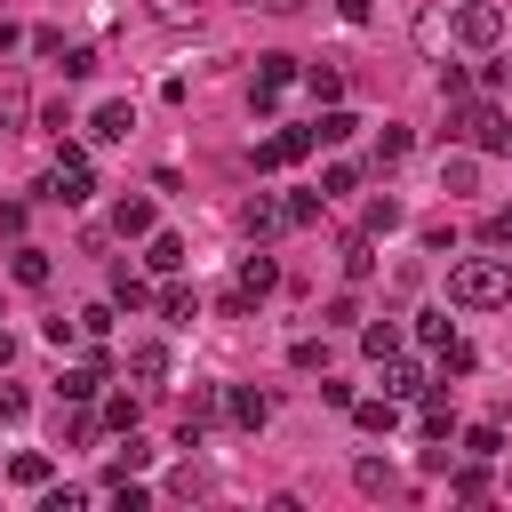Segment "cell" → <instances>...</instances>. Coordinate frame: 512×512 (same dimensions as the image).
I'll list each match as a JSON object with an SVG mask.
<instances>
[{"label":"cell","mask_w":512,"mask_h":512,"mask_svg":"<svg viewBox=\"0 0 512 512\" xmlns=\"http://www.w3.org/2000/svg\"><path fill=\"white\" fill-rule=\"evenodd\" d=\"M144 264H152V272H184V240H176V232H152Z\"/></svg>","instance_id":"obj_21"},{"label":"cell","mask_w":512,"mask_h":512,"mask_svg":"<svg viewBox=\"0 0 512 512\" xmlns=\"http://www.w3.org/2000/svg\"><path fill=\"white\" fill-rule=\"evenodd\" d=\"M32 120V88H24V72H0V128H24Z\"/></svg>","instance_id":"obj_13"},{"label":"cell","mask_w":512,"mask_h":512,"mask_svg":"<svg viewBox=\"0 0 512 512\" xmlns=\"http://www.w3.org/2000/svg\"><path fill=\"white\" fill-rule=\"evenodd\" d=\"M128 128H136V104H120V96H104V104L88 112V136H96V144H120Z\"/></svg>","instance_id":"obj_9"},{"label":"cell","mask_w":512,"mask_h":512,"mask_svg":"<svg viewBox=\"0 0 512 512\" xmlns=\"http://www.w3.org/2000/svg\"><path fill=\"white\" fill-rule=\"evenodd\" d=\"M152 464V440H136V432H120V456H112V472H104V488H120L128 472H144Z\"/></svg>","instance_id":"obj_15"},{"label":"cell","mask_w":512,"mask_h":512,"mask_svg":"<svg viewBox=\"0 0 512 512\" xmlns=\"http://www.w3.org/2000/svg\"><path fill=\"white\" fill-rule=\"evenodd\" d=\"M8 360H16V336H8V328H0V368H8Z\"/></svg>","instance_id":"obj_41"},{"label":"cell","mask_w":512,"mask_h":512,"mask_svg":"<svg viewBox=\"0 0 512 512\" xmlns=\"http://www.w3.org/2000/svg\"><path fill=\"white\" fill-rule=\"evenodd\" d=\"M168 496H208V472H200V464H176V472H168Z\"/></svg>","instance_id":"obj_33"},{"label":"cell","mask_w":512,"mask_h":512,"mask_svg":"<svg viewBox=\"0 0 512 512\" xmlns=\"http://www.w3.org/2000/svg\"><path fill=\"white\" fill-rule=\"evenodd\" d=\"M352 128H360V120H352V112H344V104H328V112H320V120H312V136H320V144H344V136H352Z\"/></svg>","instance_id":"obj_26"},{"label":"cell","mask_w":512,"mask_h":512,"mask_svg":"<svg viewBox=\"0 0 512 512\" xmlns=\"http://www.w3.org/2000/svg\"><path fill=\"white\" fill-rule=\"evenodd\" d=\"M280 208H288V224H312V216H320V200H312V192H288Z\"/></svg>","instance_id":"obj_38"},{"label":"cell","mask_w":512,"mask_h":512,"mask_svg":"<svg viewBox=\"0 0 512 512\" xmlns=\"http://www.w3.org/2000/svg\"><path fill=\"white\" fill-rule=\"evenodd\" d=\"M40 336H48V344H56V352H72V344H80V312H72V320H64V312H56V320H48V328H40Z\"/></svg>","instance_id":"obj_36"},{"label":"cell","mask_w":512,"mask_h":512,"mask_svg":"<svg viewBox=\"0 0 512 512\" xmlns=\"http://www.w3.org/2000/svg\"><path fill=\"white\" fill-rule=\"evenodd\" d=\"M352 424H360V432H392V424H400V400H392V392H376V400H352Z\"/></svg>","instance_id":"obj_14"},{"label":"cell","mask_w":512,"mask_h":512,"mask_svg":"<svg viewBox=\"0 0 512 512\" xmlns=\"http://www.w3.org/2000/svg\"><path fill=\"white\" fill-rule=\"evenodd\" d=\"M440 192H480V160H472V152L440 160Z\"/></svg>","instance_id":"obj_17"},{"label":"cell","mask_w":512,"mask_h":512,"mask_svg":"<svg viewBox=\"0 0 512 512\" xmlns=\"http://www.w3.org/2000/svg\"><path fill=\"white\" fill-rule=\"evenodd\" d=\"M96 192V168H88V144H64L56 152V168L40 176V200H56V208H80Z\"/></svg>","instance_id":"obj_2"},{"label":"cell","mask_w":512,"mask_h":512,"mask_svg":"<svg viewBox=\"0 0 512 512\" xmlns=\"http://www.w3.org/2000/svg\"><path fill=\"white\" fill-rule=\"evenodd\" d=\"M136 416H144L136 392H112V400H104V424H112V432H136Z\"/></svg>","instance_id":"obj_28"},{"label":"cell","mask_w":512,"mask_h":512,"mask_svg":"<svg viewBox=\"0 0 512 512\" xmlns=\"http://www.w3.org/2000/svg\"><path fill=\"white\" fill-rule=\"evenodd\" d=\"M360 232H368V240H384V232H400V200H368V216H360Z\"/></svg>","instance_id":"obj_27"},{"label":"cell","mask_w":512,"mask_h":512,"mask_svg":"<svg viewBox=\"0 0 512 512\" xmlns=\"http://www.w3.org/2000/svg\"><path fill=\"white\" fill-rule=\"evenodd\" d=\"M192 312H200L192 288H160V320H192Z\"/></svg>","instance_id":"obj_30"},{"label":"cell","mask_w":512,"mask_h":512,"mask_svg":"<svg viewBox=\"0 0 512 512\" xmlns=\"http://www.w3.org/2000/svg\"><path fill=\"white\" fill-rule=\"evenodd\" d=\"M80 504H88V488H48L40 496V512H80Z\"/></svg>","instance_id":"obj_37"},{"label":"cell","mask_w":512,"mask_h":512,"mask_svg":"<svg viewBox=\"0 0 512 512\" xmlns=\"http://www.w3.org/2000/svg\"><path fill=\"white\" fill-rule=\"evenodd\" d=\"M400 336H408L400 320H376V328H360V352H368V360H392V352H400Z\"/></svg>","instance_id":"obj_19"},{"label":"cell","mask_w":512,"mask_h":512,"mask_svg":"<svg viewBox=\"0 0 512 512\" xmlns=\"http://www.w3.org/2000/svg\"><path fill=\"white\" fill-rule=\"evenodd\" d=\"M304 88H312V104H336V96H344V72H336V64H312Z\"/></svg>","instance_id":"obj_25"},{"label":"cell","mask_w":512,"mask_h":512,"mask_svg":"<svg viewBox=\"0 0 512 512\" xmlns=\"http://www.w3.org/2000/svg\"><path fill=\"white\" fill-rule=\"evenodd\" d=\"M312 144H320V136H312V120H304V128H280V136H264V144H256V168H288V160H304Z\"/></svg>","instance_id":"obj_6"},{"label":"cell","mask_w":512,"mask_h":512,"mask_svg":"<svg viewBox=\"0 0 512 512\" xmlns=\"http://www.w3.org/2000/svg\"><path fill=\"white\" fill-rule=\"evenodd\" d=\"M16 288H48V248H16Z\"/></svg>","instance_id":"obj_23"},{"label":"cell","mask_w":512,"mask_h":512,"mask_svg":"<svg viewBox=\"0 0 512 512\" xmlns=\"http://www.w3.org/2000/svg\"><path fill=\"white\" fill-rule=\"evenodd\" d=\"M240 224H248V240H264V232H280V224H288V208H280V200H264V192H256V200H248V208H240Z\"/></svg>","instance_id":"obj_16"},{"label":"cell","mask_w":512,"mask_h":512,"mask_svg":"<svg viewBox=\"0 0 512 512\" xmlns=\"http://www.w3.org/2000/svg\"><path fill=\"white\" fill-rule=\"evenodd\" d=\"M24 408H32V392H24V384H0V424H8V416H24Z\"/></svg>","instance_id":"obj_40"},{"label":"cell","mask_w":512,"mask_h":512,"mask_svg":"<svg viewBox=\"0 0 512 512\" xmlns=\"http://www.w3.org/2000/svg\"><path fill=\"white\" fill-rule=\"evenodd\" d=\"M128 384L136 392H160L168 384V344H128Z\"/></svg>","instance_id":"obj_8"},{"label":"cell","mask_w":512,"mask_h":512,"mask_svg":"<svg viewBox=\"0 0 512 512\" xmlns=\"http://www.w3.org/2000/svg\"><path fill=\"white\" fill-rule=\"evenodd\" d=\"M112 232H120V240H152V200H144V192H128V200L112 208Z\"/></svg>","instance_id":"obj_11"},{"label":"cell","mask_w":512,"mask_h":512,"mask_svg":"<svg viewBox=\"0 0 512 512\" xmlns=\"http://www.w3.org/2000/svg\"><path fill=\"white\" fill-rule=\"evenodd\" d=\"M368 272H376V240L352 232V240H344V280H368Z\"/></svg>","instance_id":"obj_22"},{"label":"cell","mask_w":512,"mask_h":512,"mask_svg":"<svg viewBox=\"0 0 512 512\" xmlns=\"http://www.w3.org/2000/svg\"><path fill=\"white\" fill-rule=\"evenodd\" d=\"M448 496H464V504H472V496H488V472H480V456H472V464L448 480Z\"/></svg>","instance_id":"obj_34"},{"label":"cell","mask_w":512,"mask_h":512,"mask_svg":"<svg viewBox=\"0 0 512 512\" xmlns=\"http://www.w3.org/2000/svg\"><path fill=\"white\" fill-rule=\"evenodd\" d=\"M288 368H328V344H320V336H296V344H288Z\"/></svg>","instance_id":"obj_31"},{"label":"cell","mask_w":512,"mask_h":512,"mask_svg":"<svg viewBox=\"0 0 512 512\" xmlns=\"http://www.w3.org/2000/svg\"><path fill=\"white\" fill-rule=\"evenodd\" d=\"M8 48H16V24H8V16H0V56H8Z\"/></svg>","instance_id":"obj_42"},{"label":"cell","mask_w":512,"mask_h":512,"mask_svg":"<svg viewBox=\"0 0 512 512\" xmlns=\"http://www.w3.org/2000/svg\"><path fill=\"white\" fill-rule=\"evenodd\" d=\"M280 288V264L256 248V256H240V280H232V296H224V320H248V304L256 296H272Z\"/></svg>","instance_id":"obj_4"},{"label":"cell","mask_w":512,"mask_h":512,"mask_svg":"<svg viewBox=\"0 0 512 512\" xmlns=\"http://www.w3.org/2000/svg\"><path fill=\"white\" fill-rule=\"evenodd\" d=\"M448 136H464V144H480V152H512L504 104H456V112H448Z\"/></svg>","instance_id":"obj_3"},{"label":"cell","mask_w":512,"mask_h":512,"mask_svg":"<svg viewBox=\"0 0 512 512\" xmlns=\"http://www.w3.org/2000/svg\"><path fill=\"white\" fill-rule=\"evenodd\" d=\"M496 448H504V432H496V424H472V432H464V456H480V464H488Z\"/></svg>","instance_id":"obj_32"},{"label":"cell","mask_w":512,"mask_h":512,"mask_svg":"<svg viewBox=\"0 0 512 512\" xmlns=\"http://www.w3.org/2000/svg\"><path fill=\"white\" fill-rule=\"evenodd\" d=\"M296 80V56H256V88H248V104L256 112H272V96Z\"/></svg>","instance_id":"obj_7"},{"label":"cell","mask_w":512,"mask_h":512,"mask_svg":"<svg viewBox=\"0 0 512 512\" xmlns=\"http://www.w3.org/2000/svg\"><path fill=\"white\" fill-rule=\"evenodd\" d=\"M224 416H232L240 432H264V416H272V400H264V392H248V384H232V392H224Z\"/></svg>","instance_id":"obj_10"},{"label":"cell","mask_w":512,"mask_h":512,"mask_svg":"<svg viewBox=\"0 0 512 512\" xmlns=\"http://www.w3.org/2000/svg\"><path fill=\"white\" fill-rule=\"evenodd\" d=\"M512 296V264L504 256H464V264H448V304L456 312H496Z\"/></svg>","instance_id":"obj_1"},{"label":"cell","mask_w":512,"mask_h":512,"mask_svg":"<svg viewBox=\"0 0 512 512\" xmlns=\"http://www.w3.org/2000/svg\"><path fill=\"white\" fill-rule=\"evenodd\" d=\"M408 336H416L424 352H440V344H456V320H448V312H416V328H408Z\"/></svg>","instance_id":"obj_18"},{"label":"cell","mask_w":512,"mask_h":512,"mask_svg":"<svg viewBox=\"0 0 512 512\" xmlns=\"http://www.w3.org/2000/svg\"><path fill=\"white\" fill-rule=\"evenodd\" d=\"M392 160H408V128H384L376 136V168H392Z\"/></svg>","instance_id":"obj_35"},{"label":"cell","mask_w":512,"mask_h":512,"mask_svg":"<svg viewBox=\"0 0 512 512\" xmlns=\"http://www.w3.org/2000/svg\"><path fill=\"white\" fill-rule=\"evenodd\" d=\"M112 304H128V312H144V304H152V288H144V280H136L128 264H112Z\"/></svg>","instance_id":"obj_24"},{"label":"cell","mask_w":512,"mask_h":512,"mask_svg":"<svg viewBox=\"0 0 512 512\" xmlns=\"http://www.w3.org/2000/svg\"><path fill=\"white\" fill-rule=\"evenodd\" d=\"M376 368H384V392H392V400H416V392H432V384H424V368H416V360H400V352H392V360H376Z\"/></svg>","instance_id":"obj_12"},{"label":"cell","mask_w":512,"mask_h":512,"mask_svg":"<svg viewBox=\"0 0 512 512\" xmlns=\"http://www.w3.org/2000/svg\"><path fill=\"white\" fill-rule=\"evenodd\" d=\"M456 40L480 48V56L504 48V8H496V0H464V8H456Z\"/></svg>","instance_id":"obj_5"},{"label":"cell","mask_w":512,"mask_h":512,"mask_svg":"<svg viewBox=\"0 0 512 512\" xmlns=\"http://www.w3.org/2000/svg\"><path fill=\"white\" fill-rule=\"evenodd\" d=\"M360 320V296H328V328H352Z\"/></svg>","instance_id":"obj_39"},{"label":"cell","mask_w":512,"mask_h":512,"mask_svg":"<svg viewBox=\"0 0 512 512\" xmlns=\"http://www.w3.org/2000/svg\"><path fill=\"white\" fill-rule=\"evenodd\" d=\"M8 480H16V488H48V456H40V448H24V456L8 464Z\"/></svg>","instance_id":"obj_29"},{"label":"cell","mask_w":512,"mask_h":512,"mask_svg":"<svg viewBox=\"0 0 512 512\" xmlns=\"http://www.w3.org/2000/svg\"><path fill=\"white\" fill-rule=\"evenodd\" d=\"M352 488H360V496H392V464H384V456H360V464H352Z\"/></svg>","instance_id":"obj_20"}]
</instances>
